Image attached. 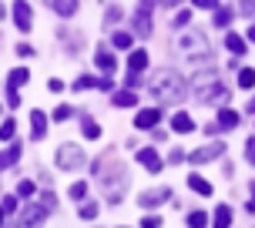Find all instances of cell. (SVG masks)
Instances as JSON below:
<instances>
[{
  "instance_id": "obj_39",
  "label": "cell",
  "mask_w": 255,
  "mask_h": 228,
  "mask_svg": "<svg viewBox=\"0 0 255 228\" xmlns=\"http://www.w3.org/2000/svg\"><path fill=\"white\" fill-rule=\"evenodd\" d=\"M7 104H10V108H17V104H20V94H17V91H10V94H7Z\"/></svg>"
},
{
  "instance_id": "obj_44",
  "label": "cell",
  "mask_w": 255,
  "mask_h": 228,
  "mask_svg": "<svg viewBox=\"0 0 255 228\" xmlns=\"http://www.w3.org/2000/svg\"><path fill=\"white\" fill-rule=\"evenodd\" d=\"M249 212H255V185H252V202H249Z\"/></svg>"
},
{
  "instance_id": "obj_29",
  "label": "cell",
  "mask_w": 255,
  "mask_h": 228,
  "mask_svg": "<svg viewBox=\"0 0 255 228\" xmlns=\"http://www.w3.org/2000/svg\"><path fill=\"white\" fill-rule=\"evenodd\" d=\"M188 225H195V228L208 225V215H205V212H191V215H188Z\"/></svg>"
},
{
  "instance_id": "obj_30",
  "label": "cell",
  "mask_w": 255,
  "mask_h": 228,
  "mask_svg": "<svg viewBox=\"0 0 255 228\" xmlns=\"http://www.w3.org/2000/svg\"><path fill=\"white\" fill-rule=\"evenodd\" d=\"M84 138H101V127L94 121H84Z\"/></svg>"
},
{
  "instance_id": "obj_34",
  "label": "cell",
  "mask_w": 255,
  "mask_h": 228,
  "mask_svg": "<svg viewBox=\"0 0 255 228\" xmlns=\"http://www.w3.org/2000/svg\"><path fill=\"white\" fill-rule=\"evenodd\" d=\"M121 20V7H108V24H118Z\"/></svg>"
},
{
  "instance_id": "obj_1",
  "label": "cell",
  "mask_w": 255,
  "mask_h": 228,
  "mask_svg": "<svg viewBox=\"0 0 255 228\" xmlns=\"http://www.w3.org/2000/svg\"><path fill=\"white\" fill-rule=\"evenodd\" d=\"M94 175H98V181H101V191L108 195V202L111 205L121 202V191L128 188V175H125V168L118 165L115 154L98 158V161H94Z\"/></svg>"
},
{
  "instance_id": "obj_16",
  "label": "cell",
  "mask_w": 255,
  "mask_h": 228,
  "mask_svg": "<svg viewBox=\"0 0 255 228\" xmlns=\"http://www.w3.org/2000/svg\"><path fill=\"white\" fill-rule=\"evenodd\" d=\"M30 121H34V131H30V138L40 141V138H44V131H47V114H44V111H34V114H30Z\"/></svg>"
},
{
  "instance_id": "obj_7",
  "label": "cell",
  "mask_w": 255,
  "mask_h": 228,
  "mask_svg": "<svg viewBox=\"0 0 255 228\" xmlns=\"http://www.w3.org/2000/svg\"><path fill=\"white\" fill-rule=\"evenodd\" d=\"M13 24L20 27V30H30V27H34V17H30V3H27V0H17V3H13Z\"/></svg>"
},
{
  "instance_id": "obj_24",
  "label": "cell",
  "mask_w": 255,
  "mask_h": 228,
  "mask_svg": "<svg viewBox=\"0 0 255 228\" xmlns=\"http://www.w3.org/2000/svg\"><path fill=\"white\" fill-rule=\"evenodd\" d=\"M239 88H255V71L252 67H242V71H239Z\"/></svg>"
},
{
  "instance_id": "obj_12",
  "label": "cell",
  "mask_w": 255,
  "mask_h": 228,
  "mask_svg": "<svg viewBox=\"0 0 255 228\" xmlns=\"http://www.w3.org/2000/svg\"><path fill=\"white\" fill-rule=\"evenodd\" d=\"M239 124H242L239 111H232V108H222V111H218V127H222V131H232V127H239Z\"/></svg>"
},
{
  "instance_id": "obj_38",
  "label": "cell",
  "mask_w": 255,
  "mask_h": 228,
  "mask_svg": "<svg viewBox=\"0 0 255 228\" xmlns=\"http://www.w3.org/2000/svg\"><path fill=\"white\" fill-rule=\"evenodd\" d=\"M239 3H242V10L249 13V17H255V0H239Z\"/></svg>"
},
{
  "instance_id": "obj_9",
  "label": "cell",
  "mask_w": 255,
  "mask_h": 228,
  "mask_svg": "<svg viewBox=\"0 0 255 228\" xmlns=\"http://www.w3.org/2000/svg\"><path fill=\"white\" fill-rule=\"evenodd\" d=\"M134 30H138L141 37H151V7L148 3H141L138 13H134Z\"/></svg>"
},
{
  "instance_id": "obj_33",
  "label": "cell",
  "mask_w": 255,
  "mask_h": 228,
  "mask_svg": "<svg viewBox=\"0 0 255 228\" xmlns=\"http://www.w3.org/2000/svg\"><path fill=\"white\" fill-rule=\"evenodd\" d=\"M71 114H74V108H67V104H61V108L54 111V121H67Z\"/></svg>"
},
{
  "instance_id": "obj_45",
  "label": "cell",
  "mask_w": 255,
  "mask_h": 228,
  "mask_svg": "<svg viewBox=\"0 0 255 228\" xmlns=\"http://www.w3.org/2000/svg\"><path fill=\"white\" fill-rule=\"evenodd\" d=\"M158 3H165V7H175V3H178V0H158Z\"/></svg>"
},
{
  "instance_id": "obj_35",
  "label": "cell",
  "mask_w": 255,
  "mask_h": 228,
  "mask_svg": "<svg viewBox=\"0 0 255 228\" xmlns=\"http://www.w3.org/2000/svg\"><path fill=\"white\" fill-rule=\"evenodd\" d=\"M0 208H3V215H13V212H17V202H13V198H3Z\"/></svg>"
},
{
  "instance_id": "obj_28",
  "label": "cell",
  "mask_w": 255,
  "mask_h": 228,
  "mask_svg": "<svg viewBox=\"0 0 255 228\" xmlns=\"http://www.w3.org/2000/svg\"><path fill=\"white\" fill-rule=\"evenodd\" d=\"M13 131H17V124H13V121H3V124H0V141H10Z\"/></svg>"
},
{
  "instance_id": "obj_14",
  "label": "cell",
  "mask_w": 255,
  "mask_h": 228,
  "mask_svg": "<svg viewBox=\"0 0 255 228\" xmlns=\"http://www.w3.org/2000/svg\"><path fill=\"white\" fill-rule=\"evenodd\" d=\"M171 131H178V134H191V131H195V121H191L185 111H178L175 117H171Z\"/></svg>"
},
{
  "instance_id": "obj_8",
  "label": "cell",
  "mask_w": 255,
  "mask_h": 228,
  "mask_svg": "<svg viewBox=\"0 0 255 228\" xmlns=\"http://www.w3.org/2000/svg\"><path fill=\"white\" fill-rule=\"evenodd\" d=\"M47 212H51V205H47V202H37V205H30V208H24L20 222H24V225H37V222H44V218H47Z\"/></svg>"
},
{
  "instance_id": "obj_27",
  "label": "cell",
  "mask_w": 255,
  "mask_h": 228,
  "mask_svg": "<svg viewBox=\"0 0 255 228\" xmlns=\"http://www.w3.org/2000/svg\"><path fill=\"white\" fill-rule=\"evenodd\" d=\"M88 88H98V77H77L74 81V91H88Z\"/></svg>"
},
{
  "instance_id": "obj_10",
  "label": "cell",
  "mask_w": 255,
  "mask_h": 228,
  "mask_svg": "<svg viewBox=\"0 0 255 228\" xmlns=\"http://www.w3.org/2000/svg\"><path fill=\"white\" fill-rule=\"evenodd\" d=\"M138 161L148 168L151 175H158V171H161V165H165V161H161V154L154 151V148H141V151H138Z\"/></svg>"
},
{
  "instance_id": "obj_41",
  "label": "cell",
  "mask_w": 255,
  "mask_h": 228,
  "mask_svg": "<svg viewBox=\"0 0 255 228\" xmlns=\"http://www.w3.org/2000/svg\"><path fill=\"white\" fill-rule=\"evenodd\" d=\"M181 158H185L181 151H171V154H168V161H171V165H181Z\"/></svg>"
},
{
  "instance_id": "obj_19",
  "label": "cell",
  "mask_w": 255,
  "mask_h": 228,
  "mask_svg": "<svg viewBox=\"0 0 255 228\" xmlns=\"http://www.w3.org/2000/svg\"><path fill=\"white\" fill-rule=\"evenodd\" d=\"M134 104H138V94H131L128 88L115 94V108H134Z\"/></svg>"
},
{
  "instance_id": "obj_36",
  "label": "cell",
  "mask_w": 255,
  "mask_h": 228,
  "mask_svg": "<svg viewBox=\"0 0 255 228\" xmlns=\"http://www.w3.org/2000/svg\"><path fill=\"white\" fill-rule=\"evenodd\" d=\"M94 215H98V205H94V202L81 208V218H94Z\"/></svg>"
},
{
  "instance_id": "obj_22",
  "label": "cell",
  "mask_w": 255,
  "mask_h": 228,
  "mask_svg": "<svg viewBox=\"0 0 255 228\" xmlns=\"http://www.w3.org/2000/svg\"><path fill=\"white\" fill-rule=\"evenodd\" d=\"M188 185L198 191V195H205V198L212 195V181H205V178H198V175H191V178H188Z\"/></svg>"
},
{
  "instance_id": "obj_37",
  "label": "cell",
  "mask_w": 255,
  "mask_h": 228,
  "mask_svg": "<svg viewBox=\"0 0 255 228\" xmlns=\"http://www.w3.org/2000/svg\"><path fill=\"white\" fill-rule=\"evenodd\" d=\"M188 20H191V13H188V10L175 13V27H185V24H188Z\"/></svg>"
},
{
  "instance_id": "obj_3",
  "label": "cell",
  "mask_w": 255,
  "mask_h": 228,
  "mask_svg": "<svg viewBox=\"0 0 255 228\" xmlns=\"http://www.w3.org/2000/svg\"><path fill=\"white\" fill-rule=\"evenodd\" d=\"M195 91H198V101L202 104H225V98H229V88L218 81L215 71H202L195 77Z\"/></svg>"
},
{
  "instance_id": "obj_20",
  "label": "cell",
  "mask_w": 255,
  "mask_h": 228,
  "mask_svg": "<svg viewBox=\"0 0 255 228\" xmlns=\"http://www.w3.org/2000/svg\"><path fill=\"white\" fill-rule=\"evenodd\" d=\"M17 158H20V144H13V148H7V151H0V171H3V168H10Z\"/></svg>"
},
{
  "instance_id": "obj_47",
  "label": "cell",
  "mask_w": 255,
  "mask_h": 228,
  "mask_svg": "<svg viewBox=\"0 0 255 228\" xmlns=\"http://www.w3.org/2000/svg\"><path fill=\"white\" fill-rule=\"evenodd\" d=\"M249 40H255V27H252V30H249Z\"/></svg>"
},
{
  "instance_id": "obj_2",
  "label": "cell",
  "mask_w": 255,
  "mask_h": 228,
  "mask_svg": "<svg viewBox=\"0 0 255 228\" xmlns=\"http://www.w3.org/2000/svg\"><path fill=\"white\" fill-rule=\"evenodd\" d=\"M185 91H188V84L181 81L178 71H158L151 81V94L158 104H178L185 98Z\"/></svg>"
},
{
  "instance_id": "obj_15",
  "label": "cell",
  "mask_w": 255,
  "mask_h": 228,
  "mask_svg": "<svg viewBox=\"0 0 255 228\" xmlns=\"http://www.w3.org/2000/svg\"><path fill=\"white\" fill-rule=\"evenodd\" d=\"M94 61H98V67H101L104 74H111L118 67V61H115V54L111 51H104V47H98V54H94Z\"/></svg>"
},
{
  "instance_id": "obj_18",
  "label": "cell",
  "mask_w": 255,
  "mask_h": 228,
  "mask_svg": "<svg viewBox=\"0 0 255 228\" xmlns=\"http://www.w3.org/2000/svg\"><path fill=\"white\" fill-rule=\"evenodd\" d=\"M54 3V10L61 13V17H74L77 13V0H51Z\"/></svg>"
},
{
  "instance_id": "obj_46",
  "label": "cell",
  "mask_w": 255,
  "mask_h": 228,
  "mask_svg": "<svg viewBox=\"0 0 255 228\" xmlns=\"http://www.w3.org/2000/svg\"><path fill=\"white\" fill-rule=\"evenodd\" d=\"M249 111H255V98H252V101H249Z\"/></svg>"
},
{
  "instance_id": "obj_6",
  "label": "cell",
  "mask_w": 255,
  "mask_h": 228,
  "mask_svg": "<svg viewBox=\"0 0 255 228\" xmlns=\"http://www.w3.org/2000/svg\"><path fill=\"white\" fill-rule=\"evenodd\" d=\"M222 154H225V144H222V141H212V144H205V148H198V151H191L188 161L205 165V161H215V158H222Z\"/></svg>"
},
{
  "instance_id": "obj_31",
  "label": "cell",
  "mask_w": 255,
  "mask_h": 228,
  "mask_svg": "<svg viewBox=\"0 0 255 228\" xmlns=\"http://www.w3.org/2000/svg\"><path fill=\"white\" fill-rule=\"evenodd\" d=\"M17 195H20V198H30V195H34V181H20V185H17Z\"/></svg>"
},
{
  "instance_id": "obj_40",
  "label": "cell",
  "mask_w": 255,
  "mask_h": 228,
  "mask_svg": "<svg viewBox=\"0 0 255 228\" xmlns=\"http://www.w3.org/2000/svg\"><path fill=\"white\" fill-rule=\"evenodd\" d=\"M245 148H249V151H245V154H249V161H255V138H249V144H245Z\"/></svg>"
},
{
  "instance_id": "obj_4",
  "label": "cell",
  "mask_w": 255,
  "mask_h": 228,
  "mask_svg": "<svg viewBox=\"0 0 255 228\" xmlns=\"http://www.w3.org/2000/svg\"><path fill=\"white\" fill-rule=\"evenodd\" d=\"M178 54L185 61H212V47H208V40L202 34H181Z\"/></svg>"
},
{
  "instance_id": "obj_5",
  "label": "cell",
  "mask_w": 255,
  "mask_h": 228,
  "mask_svg": "<svg viewBox=\"0 0 255 228\" xmlns=\"http://www.w3.org/2000/svg\"><path fill=\"white\" fill-rule=\"evenodd\" d=\"M57 165H61L64 171L81 168V165H84V151H81V148H74V144H64V148H57Z\"/></svg>"
},
{
  "instance_id": "obj_25",
  "label": "cell",
  "mask_w": 255,
  "mask_h": 228,
  "mask_svg": "<svg viewBox=\"0 0 255 228\" xmlns=\"http://www.w3.org/2000/svg\"><path fill=\"white\" fill-rule=\"evenodd\" d=\"M232 17H235V10H229V7H218L215 24H218V27H229V24H232Z\"/></svg>"
},
{
  "instance_id": "obj_43",
  "label": "cell",
  "mask_w": 255,
  "mask_h": 228,
  "mask_svg": "<svg viewBox=\"0 0 255 228\" xmlns=\"http://www.w3.org/2000/svg\"><path fill=\"white\" fill-rule=\"evenodd\" d=\"M215 3H218V0H195V7H208V10H212Z\"/></svg>"
},
{
  "instance_id": "obj_32",
  "label": "cell",
  "mask_w": 255,
  "mask_h": 228,
  "mask_svg": "<svg viewBox=\"0 0 255 228\" xmlns=\"http://www.w3.org/2000/svg\"><path fill=\"white\" fill-rule=\"evenodd\" d=\"M84 195H88V185L84 181H74L71 185V198H84Z\"/></svg>"
},
{
  "instance_id": "obj_21",
  "label": "cell",
  "mask_w": 255,
  "mask_h": 228,
  "mask_svg": "<svg viewBox=\"0 0 255 228\" xmlns=\"http://www.w3.org/2000/svg\"><path fill=\"white\" fill-rule=\"evenodd\" d=\"M225 47H229L235 57H242V54H245V40L239 37V34H229V37H225Z\"/></svg>"
},
{
  "instance_id": "obj_23",
  "label": "cell",
  "mask_w": 255,
  "mask_h": 228,
  "mask_svg": "<svg viewBox=\"0 0 255 228\" xmlns=\"http://www.w3.org/2000/svg\"><path fill=\"white\" fill-rule=\"evenodd\" d=\"M215 225L218 228H229L232 225V208H229V205H222V208L215 212Z\"/></svg>"
},
{
  "instance_id": "obj_42",
  "label": "cell",
  "mask_w": 255,
  "mask_h": 228,
  "mask_svg": "<svg viewBox=\"0 0 255 228\" xmlns=\"http://www.w3.org/2000/svg\"><path fill=\"white\" fill-rule=\"evenodd\" d=\"M158 225H161V218H158V215H154V218H144V228H158Z\"/></svg>"
},
{
  "instance_id": "obj_11",
  "label": "cell",
  "mask_w": 255,
  "mask_h": 228,
  "mask_svg": "<svg viewBox=\"0 0 255 228\" xmlns=\"http://www.w3.org/2000/svg\"><path fill=\"white\" fill-rule=\"evenodd\" d=\"M158 121H161V111H158V108H144V111H138V117H134V124H138L141 131L158 127Z\"/></svg>"
},
{
  "instance_id": "obj_48",
  "label": "cell",
  "mask_w": 255,
  "mask_h": 228,
  "mask_svg": "<svg viewBox=\"0 0 255 228\" xmlns=\"http://www.w3.org/2000/svg\"><path fill=\"white\" fill-rule=\"evenodd\" d=\"M0 17H3V3H0Z\"/></svg>"
},
{
  "instance_id": "obj_49",
  "label": "cell",
  "mask_w": 255,
  "mask_h": 228,
  "mask_svg": "<svg viewBox=\"0 0 255 228\" xmlns=\"http://www.w3.org/2000/svg\"><path fill=\"white\" fill-rule=\"evenodd\" d=\"M0 222H3V208H0Z\"/></svg>"
},
{
  "instance_id": "obj_26",
  "label": "cell",
  "mask_w": 255,
  "mask_h": 228,
  "mask_svg": "<svg viewBox=\"0 0 255 228\" xmlns=\"http://www.w3.org/2000/svg\"><path fill=\"white\" fill-rule=\"evenodd\" d=\"M111 44H115V47H121V51H128V47H131V34H125V30H118L115 37H111Z\"/></svg>"
},
{
  "instance_id": "obj_13",
  "label": "cell",
  "mask_w": 255,
  "mask_h": 228,
  "mask_svg": "<svg viewBox=\"0 0 255 228\" xmlns=\"http://www.w3.org/2000/svg\"><path fill=\"white\" fill-rule=\"evenodd\" d=\"M30 81V71L27 67H17V71H10V77H7V91H20Z\"/></svg>"
},
{
  "instance_id": "obj_17",
  "label": "cell",
  "mask_w": 255,
  "mask_h": 228,
  "mask_svg": "<svg viewBox=\"0 0 255 228\" xmlns=\"http://www.w3.org/2000/svg\"><path fill=\"white\" fill-rule=\"evenodd\" d=\"M128 67L141 74V71L148 67V51H131V54H128Z\"/></svg>"
}]
</instances>
